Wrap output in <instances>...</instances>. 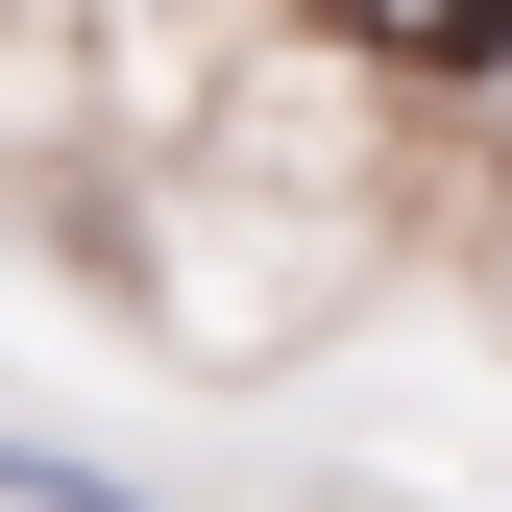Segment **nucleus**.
<instances>
[{
    "mask_svg": "<svg viewBox=\"0 0 512 512\" xmlns=\"http://www.w3.org/2000/svg\"><path fill=\"white\" fill-rule=\"evenodd\" d=\"M317 25H342V49H391V74H488V49H512V0H317Z\"/></svg>",
    "mask_w": 512,
    "mask_h": 512,
    "instance_id": "1",
    "label": "nucleus"
}]
</instances>
